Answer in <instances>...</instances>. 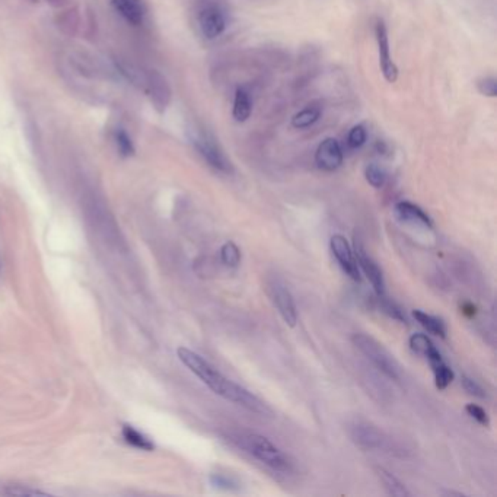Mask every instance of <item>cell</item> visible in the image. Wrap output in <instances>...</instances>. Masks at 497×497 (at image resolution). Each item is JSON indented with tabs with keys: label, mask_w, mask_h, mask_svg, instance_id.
<instances>
[{
	"label": "cell",
	"mask_w": 497,
	"mask_h": 497,
	"mask_svg": "<svg viewBox=\"0 0 497 497\" xmlns=\"http://www.w3.org/2000/svg\"><path fill=\"white\" fill-rule=\"evenodd\" d=\"M177 355L179 360L195 375L199 380H202L203 384H206L210 389L213 391L215 394L220 396L222 398L228 400L234 404H238L244 409L257 413V414H267L270 413L268 407L244 386H241L239 384L231 381L223 376L216 368L209 364L207 360H204L200 355L195 352L179 348L177 350Z\"/></svg>",
	"instance_id": "cell-1"
},
{
	"label": "cell",
	"mask_w": 497,
	"mask_h": 497,
	"mask_svg": "<svg viewBox=\"0 0 497 497\" xmlns=\"http://www.w3.org/2000/svg\"><path fill=\"white\" fill-rule=\"evenodd\" d=\"M232 441L255 459L270 466L271 470L279 473H289L292 470L289 457L266 436L257 433H241L235 434Z\"/></svg>",
	"instance_id": "cell-2"
},
{
	"label": "cell",
	"mask_w": 497,
	"mask_h": 497,
	"mask_svg": "<svg viewBox=\"0 0 497 497\" xmlns=\"http://www.w3.org/2000/svg\"><path fill=\"white\" fill-rule=\"evenodd\" d=\"M352 341L357 348V350L366 359H369L376 368H378L384 375L388 376L389 380H394V381L401 380L400 365L397 364L394 356L391 355L382 344H380L375 339H372L366 334H361V333L353 334Z\"/></svg>",
	"instance_id": "cell-3"
},
{
	"label": "cell",
	"mask_w": 497,
	"mask_h": 497,
	"mask_svg": "<svg viewBox=\"0 0 497 497\" xmlns=\"http://www.w3.org/2000/svg\"><path fill=\"white\" fill-rule=\"evenodd\" d=\"M193 145L195 146L197 152L204 158V161L210 165V167L215 168L216 171L223 174H231L234 171L231 161L225 155L219 143L212 138V136L202 131L195 133L193 136Z\"/></svg>",
	"instance_id": "cell-4"
},
{
	"label": "cell",
	"mask_w": 497,
	"mask_h": 497,
	"mask_svg": "<svg viewBox=\"0 0 497 497\" xmlns=\"http://www.w3.org/2000/svg\"><path fill=\"white\" fill-rule=\"evenodd\" d=\"M268 289H270L271 300H273V304L277 308L283 321L289 327H295L298 323V311H296L293 296L289 292V289L279 280L271 282L268 284Z\"/></svg>",
	"instance_id": "cell-5"
},
{
	"label": "cell",
	"mask_w": 497,
	"mask_h": 497,
	"mask_svg": "<svg viewBox=\"0 0 497 497\" xmlns=\"http://www.w3.org/2000/svg\"><path fill=\"white\" fill-rule=\"evenodd\" d=\"M352 441L361 449H384L386 438L384 433L368 421H355L349 429Z\"/></svg>",
	"instance_id": "cell-6"
},
{
	"label": "cell",
	"mask_w": 497,
	"mask_h": 497,
	"mask_svg": "<svg viewBox=\"0 0 497 497\" xmlns=\"http://www.w3.org/2000/svg\"><path fill=\"white\" fill-rule=\"evenodd\" d=\"M344 154L341 145L334 138H328L320 143L315 152L316 167L327 172H333L341 167Z\"/></svg>",
	"instance_id": "cell-7"
},
{
	"label": "cell",
	"mask_w": 497,
	"mask_h": 497,
	"mask_svg": "<svg viewBox=\"0 0 497 497\" xmlns=\"http://www.w3.org/2000/svg\"><path fill=\"white\" fill-rule=\"evenodd\" d=\"M375 35H376V42H378L380 66H381L384 78L389 83H394L397 81V78H398V69H397L396 63L393 62V57H391L388 31H386V26H385V24L382 21L376 22Z\"/></svg>",
	"instance_id": "cell-8"
},
{
	"label": "cell",
	"mask_w": 497,
	"mask_h": 497,
	"mask_svg": "<svg viewBox=\"0 0 497 497\" xmlns=\"http://www.w3.org/2000/svg\"><path fill=\"white\" fill-rule=\"evenodd\" d=\"M329 245H331V251H333L334 257L337 259L340 267L345 271V275L350 276L356 282H360L361 280L360 268H359L355 254L348 243V239H345L343 235H334L333 238H331Z\"/></svg>",
	"instance_id": "cell-9"
},
{
	"label": "cell",
	"mask_w": 497,
	"mask_h": 497,
	"mask_svg": "<svg viewBox=\"0 0 497 497\" xmlns=\"http://www.w3.org/2000/svg\"><path fill=\"white\" fill-rule=\"evenodd\" d=\"M145 85L147 88V94L154 104V107L158 111L167 110L171 102V88L168 81L165 79L159 72L152 70L146 74Z\"/></svg>",
	"instance_id": "cell-10"
},
{
	"label": "cell",
	"mask_w": 497,
	"mask_h": 497,
	"mask_svg": "<svg viewBox=\"0 0 497 497\" xmlns=\"http://www.w3.org/2000/svg\"><path fill=\"white\" fill-rule=\"evenodd\" d=\"M356 260H357L359 268L364 271V275L370 282L376 295L378 296L385 295V280H384L382 270L380 268L378 264L373 261L370 255L365 251L364 245L357 243V239H356Z\"/></svg>",
	"instance_id": "cell-11"
},
{
	"label": "cell",
	"mask_w": 497,
	"mask_h": 497,
	"mask_svg": "<svg viewBox=\"0 0 497 497\" xmlns=\"http://www.w3.org/2000/svg\"><path fill=\"white\" fill-rule=\"evenodd\" d=\"M200 29L206 38L215 40L220 37L226 29V19L223 12L216 6H207L199 15Z\"/></svg>",
	"instance_id": "cell-12"
},
{
	"label": "cell",
	"mask_w": 497,
	"mask_h": 497,
	"mask_svg": "<svg viewBox=\"0 0 497 497\" xmlns=\"http://www.w3.org/2000/svg\"><path fill=\"white\" fill-rule=\"evenodd\" d=\"M111 3L127 22L134 25H139L146 15V8L142 0H111Z\"/></svg>",
	"instance_id": "cell-13"
},
{
	"label": "cell",
	"mask_w": 497,
	"mask_h": 497,
	"mask_svg": "<svg viewBox=\"0 0 497 497\" xmlns=\"http://www.w3.org/2000/svg\"><path fill=\"white\" fill-rule=\"evenodd\" d=\"M396 215L398 216L400 220L402 222H410V223H418L432 228V219L429 215L425 212L423 209H420L417 204L412 202H400L396 204Z\"/></svg>",
	"instance_id": "cell-14"
},
{
	"label": "cell",
	"mask_w": 497,
	"mask_h": 497,
	"mask_svg": "<svg viewBox=\"0 0 497 497\" xmlns=\"http://www.w3.org/2000/svg\"><path fill=\"white\" fill-rule=\"evenodd\" d=\"M413 316L421 327L429 331L430 334L438 336L441 339L446 337V324L443 323L442 318H439V316L430 315V313H427L425 311H420V309H414Z\"/></svg>",
	"instance_id": "cell-15"
},
{
	"label": "cell",
	"mask_w": 497,
	"mask_h": 497,
	"mask_svg": "<svg viewBox=\"0 0 497 497\" xmlns=\"http://www.w3.org/2000/svg\"><path fill=\"white\" fill-rule=\"evenodd\" d=\"M252 111V101L250 97V92L244 88H238L235 94V101H234V110L232 115L235 118V122L244 123L250 118Z\"/></svg>",
	"instance_id": "cell-16"
},
{
	"label": "cell",
	"mask_w": 497,
	"mask_h": 497,
	"mask_svg": "<svg viewBox=\"0 0 497 497\" xmlns=\"http://www.w3.org/2000/svg\"><path fill=\"white\" fill-rule=\"evenodd\" d=\"M56 24L63 34L70 37L76 34L79 31V25H81V15L78 8H70L60 13L56 18Z\"/></svg>",
	"instance_id": "cell-17"
},
{
	"label": "cell",
	"mask_w": 497,
	"mask_h": 497,
	"mask_svg": "<svg viewBox=\"0 0 497 497\" xmlns=\"http://www.w3.org/2000/svg\"><path fill=\"white\" fill-rule=\"evenodd\" d=\"M321 113H323L321 107H318V105H309V107L304 108L302 111H299L298 114L293 115L292 126L295 129H308L318 122Z\"/></svg>",
	"instance_id": "cell-18"
},
{
	"label": "cell",
	"mask_w": 497,
	"mask_h": 497,
	"mask_svg": "<svg viewBox=\"0 0 497 497\" xmlns=\"http://www.w3.org/2000/svg\"><path fill=\"white\" fill-rule=\"evenodd\" d=\"M378 477L381 480V483L384 484L385 490L388 491V494L397 496V497L410 496V491L405 489V486L394 474H391L389 471H386L384 469H378Z\"/></svg>",
	"instance_id": "cell-19"
},
{
	"label": "cell",
	"mask_w": 497,
	"mask_h": 497,
	"mask_svg": "<svg viewBox=\"0 0 497 497\" xmlns=\"http://www.w3.org/2000/svg\"><path fill=\"white\" fill-rule=\"evenodd\" d=\"M122 434H123L124 441L129 445L134 446V448L142 449V450H147V452L155 449V445L152 443V441H150L149 438H146V436L142 434L139 430H136L133 426L124 425L123 430H122Z\"/></svg>",
	"instance_id": "cell-20"
},
{
	"label": "cell",
	"mask_w": 497,
	"mask_h": 497,
	"mask_svg": "<svg viewBox=\"0 0 497 497\" xmlns=\"http://www.w3.org/2000/svg\"><path fill=\"white\" fill-rule=\"evenodd\" d=\"M432 370H433V375H434V385L438 389H445L448 388V385L454 381L455 378V375H454V370H452L446 364H445V360H438V361H434V364L430 365Z\"/></svg>",
	"instance_id": "cell-21"
},
{
	"label": "cell",
	"mask_w": 497,
	"mask_h": 497,
	"mask_svg": "<svg viewBox=\"0 0 497 497\" xmlns=\"http://www.w3.org/2000/svg\"><path fill=\"white\" fill-rule=\"evenodd\" d=\"M410 348L413 352L417 355L425 356L426 359L432 356L433 353L438 352L436 345L432 343V340L426 334H413L410 337Z\"/></svg>",
	"instance_id": "cell-22"
},
{
	"label": "cell",
	"mask_w": 497,
	"mask_h": 497,
	"mask_svg": "<svg viewBox=\"0 0 497 497\" xmlns=\"http://www.w3.org/2000/svg\"><path fill=\"white\" fill-rule=\"evenodd\" d=\"M117 69L127 81L133 82V85H143L146 82V76H143L142 72L136 69L134 65L126 62V60H117Z\"/></svg>",
	"instance_id": "cell-23"
},
{
	"label": "cell",
	"mask_w": 497,
	"mask_h": 497,
	"mask_svg": "<svg viewBox=\"0 0 497 497\" xmlns=\"http://www.w3.org/2000/svg\"><path fill=\"white\" fill-rule=\"evenodd\" d=\"M220 259L225 266L232 268L238 267L241 263V251L236 247V244L231 243V241L229 243H225L220 248Z\"/></svg>",
	"instance_id": "cell-24"
},
{
	"label": "cell",
	"mask_w": 497,
	"mask_h": 497,
	"mask_svg": "<svg viewBox=\"0 0 497 497\" xmlns=\"http://www.w3.org/2000/svg\"><path fill=\"white\" fill-rule=\"evenodd\" d=\"M365 177L368 183L375 188L384 187L386 181V174L378 163H369L365 170Z\"/></svg>",
	"instance_id": "cell-25"
},
{
	"label": "cell",
	"mask_w": 497,
	"mask_h": 497,
	"mask_svg": "<svg viewBox=\"0 0 497 497\" xmlns=\"http://www.w3.org/2000/svg\"><path fill=\"white\" fill-rule=\"evenodd\" d=\"M380 298V302H381V309L388 315L391 316L393 320H397V321H401V323H407V316L404 313V309L397 304L394 302V300H391L388 298H385V295L382 296H378Z\"/></svg>",
	"instance_id": "cell-26"
},
{
	"label": "cell",
	"mask_w": 497,
	"mask_h": 497,
	"mask_svg": "<svg viewBox=\"0 0 497 497\" xmlns=\"http://www.w3.org/2000/svg\"><path fill=\"white\" fill-rule=\"evenodd\" d=\"M115 145H117L118 152L122 154L124 158L134 155V145L130 139V136L126 131L118 130L115 133Z\"/></svg>",
	"instance_id": "cell-27"
},
{
	"label": "cell",
	"mask_w": 497,
	"mask_h": 497,
	"mask_svg": "<svg viewBox=\"0 0 497 497\" xmlns=\"http://www.w3.org/2000/svg\"><path fill=\"white\" fill-rule=\"evenodd\" d=\"M368 140V131L366 129L361 126V124H357L350 131H349V136H348V145L352 147V149H359L364 146Z\"/></svg>",
	"instance_id": "cell-28"
},
{
	"label": "cell",
	"mask_w": 497,
	"mask_h": 497,
	"mask_svg": "<svg viewBox=\"0 0 497 497\" xmlns=\"http://www.w3.org/2000/svg\"><path fill=\"white\" fill-rule=\"evenodd\" d=\"M465 412L469 413L470 417H473L477 423H480L481 426H489L490 425V418L487 416V413L484 412L483 407H480L477 404H466L465 405Z\"/></svg>",
	"instance_id": "cell-29"
},
{
	"label": "cell",
	"mask_w": 497,
	"mask_h": 497,
	"mask_svg": "<svg viewBox=\"0 0 497 497\" xmlns=\"http://www.w3.org/2000/svg\"><path fill=\"white\" fill-rule=\"evenodd\" d=\"M477 89L481 95L494 98L497 95V81L491 76L483 78L477 82Z\"/></svg>",
	"instance_id": "cell-30"
},
{
	"label": "cell",
	"mask_w": 497,
	"mask_h": 497,
	"mask_svg": "<svg viewBox=\"0 0 497 497\" xmlns=\"http://www.w3.org/2000/svg\"><path fill=\"white\" fill-rule=\"evenodd\" d=\"M210 483H212V486L218 487V489H223V490H235L238 487V483L228 477V475H223V474H212L210 475Z\"/></svg>",
	"instance_id": "cell-31"
},
{
	"label": "cell",
	"mask_w": 497,
	"mask_h": 497,
	"mask_svg": "<svg viewBox=\"0 0 497 497\" xmlns=\"http://www.w3.org/2000/svg\"><path fill=\"white\" fill-rule=\"evenodd\" d=\"M462 386L466 391V393H470L471 396H475L478 398H486V391L481 388L474 380L469 378V376H462Z\"/></svg>",
	"instance_id": "cell-32"
},
{
	"label": "cell",
	"mask_w": 497,
	"mask_h": 497,
	"mask_svg": "<svg viewBox=\"0 0 497 497\" xmlns=\"http://www.w3.org/2000/svg\"><path fill=\"white\" fill-rule=\"evenodd\" d=\"M5 494L9 496H44L45 493L38 491V490H28V489H21V486H12L8 490H5Z\"/></svg>",
	"instance_id": "cell-33"
},
{
	"label": "cell",
	"mask_w": 497,
	"mask_h": 497,
	"mask_svg": "<svg viewBox=\"0 0 497 497\" xmlns=\"http://www.w3.org/2000/svg\"><path fill=\"white\" fill-rule=\"evenodd\" d=\"M47 2L54 8H62L69 2V0H47Z\"/></svg>",
	"instance_id": "cell-34"
}]
</instances>
